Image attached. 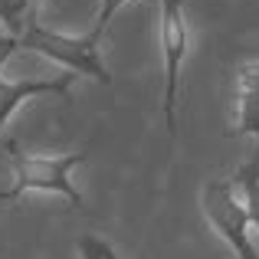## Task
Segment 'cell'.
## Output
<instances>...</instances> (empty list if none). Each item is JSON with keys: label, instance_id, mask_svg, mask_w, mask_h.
<instances>
[{"label": "cell", "instance_id": "obj_1", "mask_svg": "<svg viewBox=\"0 0 259 259\" xmlns=\"http://www.w3.org/2000/svg\"><path fill=\"white\" fill-rule=\"evenodd\" d=\"M4 148L13 167V184L7 190H0V200H17L30 190H39V194H63L72 207L85 203L69 174L89 158V148L69 154H26L17 141H4Z\"/></svg>", "mask_w": 259, "mask_h": 259}, {"label": "cell", "instance_id": "obj_2", "mask_svg": "<svg viewBox=\"0 0 259 259\" xmlns=\"http://www.w3.org/2000/svg\"><path fill=\"white\" fill-rule=\"evenodd\" d=\"M102 36H105V30H99V26H92L82 36H66V33H56L50 26H43L36 20V13L30 10V17L23 23V33H20V50H33L39 56L53 59V63L66 66L76 76H89L108 89L112 85V72H108V66L99 56Z\"/></svg>", "mask_w": 259, "mask_h": 259}, {"label": "cell", "instance_id": "obj_3", "mask_svg": "<svg viewBox=\"0 0 259 259\" xmlns=\"http://www.w3.org/2000/svg\"><path fill=\"white\" fill-rule=\"evenodd\" d=\"M203 217L220 233V240L233 249L236 259H259V249L249 240V217L230 177H213L203 184Z\"/></svg>", "mask_w": 259, "mask_h": 259}, {"label": "cell", "instance_id": "obj_4", "mask_svg": "<svg viewBox=\"0 0 259 259\" xmlns=\"http://www.w3.org/2000/svg\"><path fill=\"white\" fill-rule=\"evenodd\" d=\"M190 46V26L184 0H161V50H164V125L167 135L177 132V85L181 66Z\"/></svg>", "mask_w": 259, "mask_h": 259}, {"label": "cell", "instance_id": "obj_5", "mask_svg": "<svg viewBox=\"0 0 259 259\" xmlns=\"http://www.w3.org/2000/svg\"><path fill=\"white\" fill-rule=\"evenodd\" d=\"M233 128L230 135L236 138H253L256 148L253 154H259V59L253 63H243L236 69V82H233Z\"/></svg>", "mask_w": 259, "mask_h": 259}, {"label": "cell", "instance_id": "obj_6", "mask_svg": "<svg viewBox=\"0 0 259 259\" xmlns=\"http://www.w3.org/2000/svg\"><path fill=\"white\" fill-rule=\"evenodd\" d=\"M76 79H79L76 72H66V76H56V79H23V82H10V79L0 76V138H4V125L10 121V115L26 99H36V95L69 99V89Z\"/></svg>", "mask_w": 259, "mask_h": 259}, {"label": "cell", "instance_id": "obj_7", "mask_svg": "<svg viewBox=\"0 0 259 259\" xmlns=\"http://www.w3.org/2000/svg\"><path fill=\"white\" fill-rule=\"evenodd\" d=\"M230 181H233L236 194H240L243 207H246L249 227H256V230H259V154H253L246 164L236 167Z\"/></svg>", "mask_w": 259, "mask_h": 259}, {"label": "cell", "instance_id": "obj_8", "mask_svg": "<svg viewBox=\"0 0 259 259\" xmlns=\"http://www.w3.org/2000/svg\"><path fill=\"white\" fill-rule=\"evenodd\" d=\"M30 10H33L30 0H0V23H4V33H10V36L20 39Z\"/></svg>", "mask_w": 259, "mask_h": 259}, {"label": "cell", "instance_id": "obj_9", "mask_svg": "<svg viewBox=\"0 0 259 259\" xmlns=\"http://www.w3.org/2000/svg\"><path fill=\"white\" fill-rule=\"evenodd\" d=\"M76 249H79V259H118V253H115L112 243H105L102 236H95V233L79 236Z\"/></svg>", "mask_w": 259, "mask_h": 259}, {"label": "cell", "instance_id": "obj_10", "mask_svg": "<svg viewBox=\"0 0 259 259\" xmlns=\"http://www.w3.org/2000/svg\"><path fill=\"white\" fill-rule=\"evenodd\" d=\"M128 0H102V7H99V17H95V26L99 30H108V20L115 17V13L125 7Z\"/></svg>", "mask_w": 259, "mask_h": 259}, {"label": "cell", "instance_id": "obj_11", "mask_svg": "<svg viewBox=\"0 0 259 259\" xmlns=\"http://www.w3.org/2000/svg\"><path fill=\"white\" fill-rule=\"evenodd\" d=\"M17 50H20V39L10 36V33H0V69L7 66V59H10Z\"/></svg>", "mask_w": 259, "mask_h": 259}]
</instances>
